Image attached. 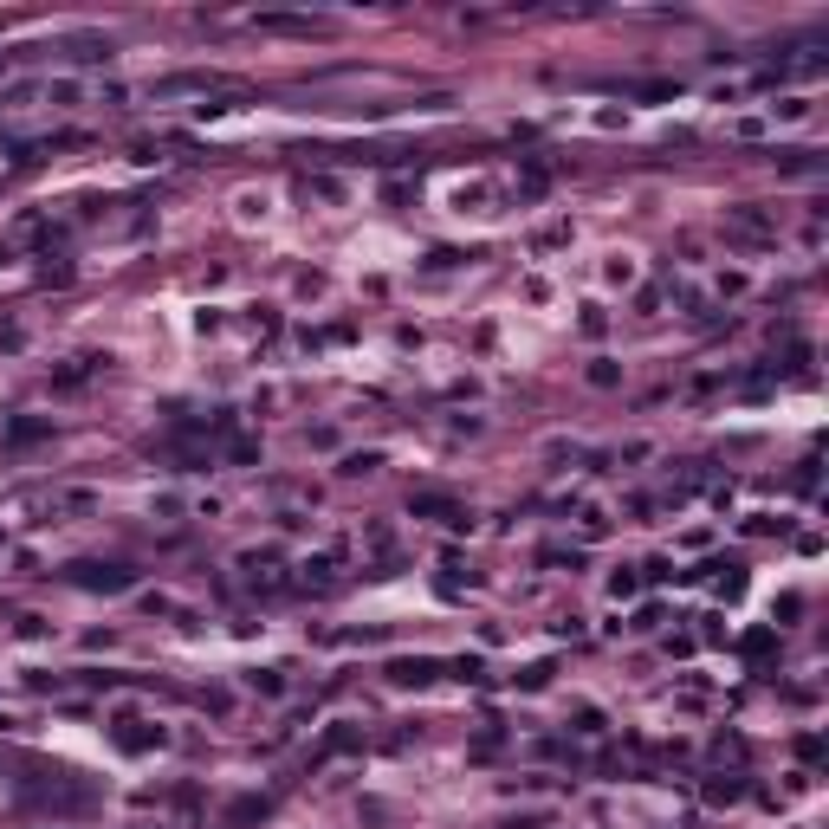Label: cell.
Masks as SVG:
<instances>
[{
    "label": "cell",
    "instance_id": "7a4b0ae2",
    "mask_svg": "<svg viewBox=\"0 0 829 829\" xmlns=\"http://www.w3.org/2000/svg\"><path fill=\"white\" fill-rule=\"evenodd\" d=\"M260 33H324V20H305V13H260Z\"/></svg>",
    "mask_w": 829,
    "mask_h": 829
},
{
    "label": "cell",
    "instance_id": "6da1fadb",
    "mask_svg": "<svg viewBox=\"0 0 829 829\" xmlns=\"http://www.w3.org/2000/svg\"><path fill=\"white\" fill-rule=\"evenodd\" d=\"M208 91H227V78H221V72H182V78H156V85H149V98H156V104H169V98H208Z\"/></svg>",
    "mask_w": 829,
    "mask_h": 829
}]
</instances>
